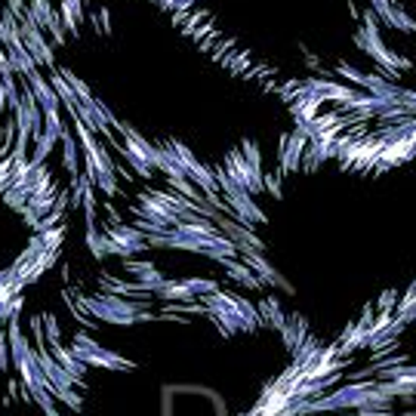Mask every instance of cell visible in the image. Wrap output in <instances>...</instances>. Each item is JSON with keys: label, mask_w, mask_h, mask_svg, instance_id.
<instances>
[{"label": "cell", "mask_w": 416, "mask_h": 416, "mask_svg": "<svg viewBox=\"0 0 416 416\" xmlns=\"http://www.w3.org/2000/svg\"><path fill=\"white\" fill-rule=\"evenodd\" d=\"M19 25H22V44H25V49L34 56V62H37V68L40 65H47V71H53V68H59L56 65V53H53V47L47 44V34L37 28V22L31 19L28 13L19 19Z\"/></svg>", "instance_id": "6da1fadb"}, {"label": "cell", "mask_w": 416, "mask_h": 416, "mask_svg": "<svg viewBox=\"0 0 416 416\" xmlns=\"http://www.w3.org/2000/svg\"><path fill=\"white\" fill-rule=\"evenodd\" d=\"M25 81V87H28L34 93V99H37V105H40V112H56V108H62V102H59L56 96V90H53V83H49V78L44 71H31L28 78H22Z\"/></svg>", "instance_id": "7a4b0ae2"}, {"label": "cell", "mask_w": 416, "mask_h": 416, "mask_svg": "<svg viewBox=\"0 0 416 416\" xmlns=\"http://www.w3.org/2000/svg\"><path fill=\"white\" fill-rule=\"evenodd\" d=\"M305 148H309V139H305L299 130H293V133L281 142V170H284V173H290V170L299 167Z\"/></svg>", "instance_id": "3957f363"}, {"label": "cell", "mask_w": 416, "mask_h": 416, "mask_svg": "<svg viewBox=\"0 0 416 416\" xmlns=\"http://www.w3.org/2000/svg\"><path fill=\"white\" fill-rule=\"evenodd\" d=\"M81 145H78V136H74L71 126H65L62 133V167L71 173V179H78L81 176Z\"/></svg>", "instance_id": "277c9868"}, {"label": "cell", "mask_w": 416, "mask_h": 416, "mask_svg": "<svg viewBox=\"0 0 416 416\" xmlns=\"http://www.w3.org/2000/svg\"><path fill=\"white\" fill-rule=\"evenodd\" d=\"M59 19H62L65 31H71V37H81L83 0H59Z\"/></svg>", "instance_id": "5b68a950"}, {"label": "cell", "mask_w": 416, "mask_h": 416, "mask_svg": "<svg viewBox=\"0 0 416 416\" xmlns=\"http://www.w3.org/2000/svg\"><path fill=\"white\" fill-rule=\"evenodd\" d=\"M4 49H6V56H10V65H13V71L19 74V78H28L31 71H37V62H34V56L25 49L22 40H19V44L4 47Z\"/></svg>", "instance_id": "8992f818"}, {"label": "cell", "mask_w": 416, "mask_h": 416, "mask_svg": "<svg viewBox=\"0 0 416 416\" xmlns=\"http://www.w3.org/2000/svg\"><path fill=\"white\" fill-rule=\"evenodd\" d=\"M56 142L59 139H53V136H47V133H37L34 136V142H31V164H44V160L53 155V148H56Z\"/></svg>", "instance_id": "52a82bcc"}, {"label": "cell", "mask_w": 416, "mask_h": 416, "mask_svg": "<svg viewBox=\"0 0 416 416\" xmlns=\"http://www.w3.org/2000/svg\"><path fill=\"white\" fill-rule=\"evenodd\" d=\"M386 25L388 28H398V31H407V34H416V19H410V16H407L404 10H392V16H388L386 19Z\"/></svg>", "instance_id": "ba28073f"}, {"label": "cell", "mask_w": 416, "mask_h": 416, "mask_svg": "<svg viewBox=\"0 0 416 416\" xmlns=\"http://www.w3.org/2000/svg\"><path fill=\"white\" fill-rule=\"evenodd\" d=\"M241 155L247 158V164H250L253 170H259V173H262V155H259V148L253 145L250 139H244V142H241Z\"/></svg>", "instance_id": "9c48e42d"}, {"label": "cell", "mask_w": 416, "mask_h": 416, "mask_svg": "<svg viewBox=\"0 0 416 416\" xmlns=\"http://www.w3.org/2000/svg\"><path fill=\"white\" fill-rule=\"evenodd\" d=\"M194 4H201V0H164V6L167 10H173V13H185Z\"/></svg>", "instance_id": "30bf717a"}]
</instances>
